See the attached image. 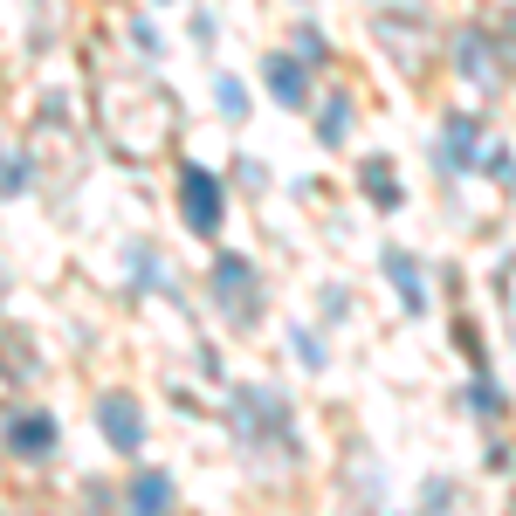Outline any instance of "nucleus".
Instances as JSON below:
<instances>
[{
    "instance_id": "nucleus-1",
    "label": "nucleus",
    "mask_w": 516,
    "mask_h": 516,
    "mask_svg": "<svg viewBox=\"0 0 516 516\" xmlns=\"http://www.w3.org/2000/svg\"><path fill=\"white\" fill-rule=\"evenodd\" d=\"M186 200H193V207H186V214H193V228H214V221H221V186H214V179L186 172Z\"/></svg>"
},
{
    "instance_id": "nucleus-2",
    "label": "nucleus",
    "mask_w": 516,
    "mask_h": 516,
    "mask_svg": "<svg viewBox=\"0 0 516 516\" xmlns=\"http://www.w3.org/2000/svg\"><path fill=\"white\" fill-rule=\"evenodd\" d=\"M104 420H111L117 448H138V427H131V400H104Z\"/></svg>"
}]
</instances>
